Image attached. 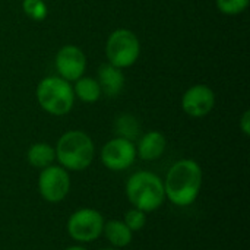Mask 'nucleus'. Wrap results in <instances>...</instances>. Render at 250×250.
<instances>
[{
    "mask_svg": "<svg viewBox=\"0 0 250 250\" xmlns=\"http://www.w3.org/2000/svg\"><path fill=\"white\" fill-rule=\"evenodd\" d=\"M214 105H215V94L207 85H195L189 88L182 98L183 111L188 116L196 119L209 114Z\"/></svg>",
    "mask_w": 250,
    "mask_h": 250,
    "instance_id": "obj_10",
    "label": "nucleus"
},
{
    "mask_svg": "<svg viewBox=\"0 0 250 250\" xmlns=\"http://www.w3.org/2000/svg\"><path fill=\"white\" fill-rule=\"evenodd\" d=\"M123 223L127 226V229L132 231V233H136V231H141L145 224H146V212L138 209V208H130L126 214H125V220Z\"/></svg>",
    "mask_w": 250,
    "mask_h": 250,
    "instance_id": "obj_17",
    "label": "nucleus"
},
{
    "mask_svg": "<svg viewBox=\"0 0 250 250\" xmlns=\"http://www.w3.org/2000/svg\"><path fill=\"white\" fill-rule=\"evenodd\" d=\"M64 250H86L85 248H82V246H70V248H67V249Z\"/></svg>",
    "mask_w": 250,
    "mask_h": 250,
    "instance_id": "obj_21",
    "label": "nucleus"
},
{
    "mask_svg": "<svg viewBox=\"0 0 250 250\" xmlns=\"http://www.w3.org/2000/svg\"><path fill=\"white\" fill-rule=\"evenodd\" d=\"M141 53L139 40L130 29H116L110 34L107 44H105V54L108 63L123 69L132 66Z\"/></svg>",
    "mask_w": 250,
    "mask_h": 250,
    "instance_id": "obj_5",
    "label": "nucleus"
},
{
    "mask_svg": "<svg viewBox=\"0 0 250 250\" xmlns=\"http://www.w3.org/2000/svg\"><path fill=\"white\" fill-rule=\"evenodd\" d=\"M22 9L34 21H44L47 16V6L42 0H23Z\"/></svg>",
    "mask_w": 250,
    "mask_h": 250,
    "instance_id": "obj_18",
    "label": "nucleus"
},
{
    "mask_svg": "<svg viewBox=\"0 0 250 250\" xmlns=\"http://www.w3.org/2000/svg\"><path fill=\"white\" fill-rule=\"evenodd\" d=\"M70 190V177L62 166H48L38 176V192L50 204L62 202Z\"/></svg>",
    "mask_w": 250,
    "mask_h": 250,
    "instance_id": "obj_7",
    "label": "nucleus"
},
{
    "mask_svg": "<svg viewBox=\"0 0 250 250\" xmlns=\"http://www.w3.org/2000/svg\"><path fill=\"white\" fill-rule=\"evenodd\" d=\"M126 196L133 208L152 212L166 201L164 183L151 171H136L126 182Z\"/></svg>",
    "mask_w": 250,
    "mask_h": 250,
    "instance_id": "obj_3",
    "label": "nucleus"
},
{
    "mask_svg": "<svg viewBox=\"0 0 250 250\" xmlns=\"http://www.w3.org/2000/svg\"><path fill=\"white\" fill-rule=\"evenodd\" d=\"M166 146H167L166 136L161 132L152 130L145 133L139 139V144L136 146V155H139V158L145 161H154L164 154Z\"/></svg>",
    "mask_w": 250,
    "mask_h": 250,
    "instance_id": "obj_12",
    "label": "nucleus"
},
{
    "mask_svg": "<svg viewBox=\"0 0 250 250\" xmlns=\"http://www.w3.org/2000/svg\"><path fill=\"white\" fill-rule=\"evenodd\" d=\"M26 158L32 167L42 170V168L53 164V161L56 160V151L51 145L44 144V142H38V144H34L28 149Z\"/></svg>",
    "mask_w": 250,
    "mask_h": 250,
    "instance_id": "obj_14",
    "label": "nucleus"
},
{
    "mask_svg": "<svg viewBox=\"0 0 250 250\" xmlns=\"http://www.w3.org/2000/svg\"><path fill=\"white\" fill-rule=\"evenodd\" d=\"M240 127H242L243 133H245L246 136H249L250 135V111H245V114L242 116Z\"/></svg>",
    "mask_w": 250,
    "mask_h": 250,
    "instance_id": "obj_20",
    "label": "nucleus"
},
{
    "mask_svg": "<svg viewBox=\"0 0 250 250\" xmlns=\"http://www.w3.org/2000/svg\"><path fill=\"white\" fill-rule=\"evenodd\" d=\"M100 250H117L116 248H103V249H100Z\"/></svg>",
    "mask_w": 250,
    "mask_h": 250,
    "instance_id": "obj_22",
    "label": "nucleus"
},
{
    "mask_svg": "<svg viewBox=\"0 0 250 250\" xmlns=\"http://www.w3.org/2000/svg\"><path fill=\"white\" fill-rule=\"evenodd\" d=\"M86 67V57L83 51L76 45H64L59 50L56 56V69L67 82H75L79 79Z\"/></svg>",
    "mask_w": 250,
    "mask_h": 250,
    "instance_id": "obj_9",
    "label": "nucleus"
},
{
    "mask_svg": "<svg viewBox=\"0 0 250 250\" xmlns=\"http://www.w3.org/2000/svg\"><path fill=\"white\" fill-rule=\"evenodd\" d=\"M249 6V0H217V7L224 15H240Z\"/></svg>",
    "mask_w": 250,
    "mask_h": 250,
    "instance_id": "obj_19",
    "label": "nucleus"
},
{
    "mask_svg": "<svg viewBox=\"0 0 250 250\" xmlns=\"http://www.w3.org/2000/svg\"><path fill=\"white\" fill-rule=\"evenodd\" d=\"M37 100L42 110L53 116L67 114L75 103L72 85L60 76L44 78L37 86Z\"/></svg>",
    "mask_w": 250,
    "mask_h": 250,
    "instance_id": "obj_4",
    "label": "nucleus"
},
{
    "mask_svg": "<svg viewBox=\"0 0 250 250\" xmlns=\"http://www.w3.org/2000/svg\"><path fill=\"white\" fill-rule=\"evenodd\" d=\"M114 129H116V133H117L119 138H125V139L132 141V142L139 135V123L130 114L119 116L116 123H114Z\"/></svg>",
    "mask_w": 250,
    "mask_h": 250,
    "instance_id": "obj_16",
    "label": "nucleus"
},
{
    "mask_svg": "<svg viewBox=\"0 0 250 250\" xmlns=\"http://www.w3.org/2000/svg\"><path fill=\"white\" fill-rule=\"evenodd\" d=\"M103 233L105 239L110 242L113 248H126L130 245L133 233L127 229V226L120 220H111L108 223H104Z\"/></svg>",
    "mask_w": 250,
    "mask_h": 250,
    "instance_id": "obj_13",
    "label": "nucleus"
},
{
    "mask_svg": "<svg viewBox=\"0 0 250 250\" xmlns=\"http://www.w3.org/2000/svg\"><path fill=\"white\" fill-rule=\"evenodd\" d=\"M56 160L64 170L82 171L94 160L95 148L92 139L81 130H69L60 136L54 148Z\"/></svg>",
    "mask_w": 250,
    "mask_h": 250,
    "instance_id": "obj_2",
    "label": "nucleus"
},
{
    "mask_svg": "<svg viewBox=\"0 0 250 250\" xmlns=\"http://www.w3.org/2000/svg\"><path fill=\"white\" fill-rule=\"evenodd\" d=\"M75 95L83 103H95L101 97V88L94 78H79L75 81Z\"/></svg>",
    "mask_w": 250,
    "mask_h": 250,
    "instance_id": "obj_15",
    "label": "nucleus"
},
{
    "mask_svg": "<svg viewBox=\"0 0 250 250\" xmlns=\"http://www.w3.org/2000/svg\"><path fill=\"white\" fill-rule=\"evenodd\" d=\"M97 82L101 88V92H104L107 97H117L125 86V76L122 73V69L110 63H104L98 69Z\"/></svg>",
    "mask_w": 250,
    "mask_h": 250,
    "instance_id": "obj_11",
    "label": "nucleus"
},
{
    "mask_svg": "<svg viewBox=\"0 0 250 250\" xmlns=\"http://www.w3.org/2000/svg\"><path fill=\"white\" fill-rule=\"evenodd\" d=\"M104 218L101 212L92 208L75 211L67 220L69 236L79 243H91L103 234Z\"/></svg>",
    "mask_w": 250,
    "mask_h": 250,
    "instance_id": "obj_6",
    "label": "nucleus"
},
{
    "mask_svg": "<svg viewBox=\"0 0 250 250\" xmlns=\"http://www.w3.org/2000/svg\"><path fill=\"white\" fill-rule=\"evenodd\" d=\"M202 182L201 166L189 158L180 160L171 166L166 180H163L166 198L176 207H189L198 199Z\"/></svg>",
    "mask_w": 250,
    "mask_h": 250,
    "instance_id": "obj_1",
    "label": "nucleus"
},
{
    "mask_svg": "<svg viewBox=\"0 0 250 250\" xmlns=\"http://www.w3.org/2000/svg\"><path fill=\"white\" fill-rule=\"evenodd\" d=\"M136 160V146L132 141L125 138H114L108 141L101 149L103 164L113 171H122L129 168Z\"/></svg>",
    "mask_w": 250,
    "mask_h": 250,
    "instance_id": "obj_8",
    "label": "nucleus"
}]
</instances>
